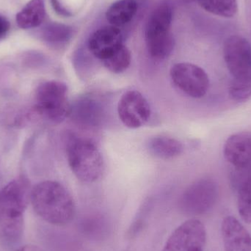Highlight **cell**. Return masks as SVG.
I'll return each mask as SVG.
<instances>
[{
  "instance_id": "20",
  "label": "cell",
  "mask_w": 251,
  "mask_h": 251,
  "mask_svg": "<svg viewBox=\"0 0 251 251\" xmlns=\"http://www.w3.org/2000/svg\"><path fill=\"white\" fill-rule=\"evenodd\" d=\"M131 54L125 45L115 51L110 57L103 60L104 66L112 73L120 74L125 72L130 66Z\"/></svg>"
},
{
  "instance_id": "10",
  "label": "cell",
  "mask_w": 251,
  "mask_h": 251,
  "mask_svg": "<svg viewBox=\"0 0 251 251\" xmlns=\"http://www.w3.org/2000/svg\"><path fill=\"white\" fill-rule=\"evenodd\" d=\"M206 241L203 224L199 220L190 219L171 234L162 251H203Z\"/></svg>"
},
{
  "instance_id": "12",
  "label": "cell",
  "mask_w": 251,
  "mask_h": 251,
  "mask_svg": "<svg viewBox=\"0 0 251 251\" xmlns=\"http://www.w3.org/2000/svg\"><path fill=\"white\" fill-rule=\"evenodd\" d=\"M123 45L122 31L113 25L97 29L88 40L90 51L101 61L110 57Z\"/></svg>"
},
{
  "instance_id": "18",
  "label": "cell",
  "mask_w": 251,
  "mask_h": 251,
  "mask_svg": "<svg viewBox=\"0 0 251 251\" xmlns=\"http://www.w3.org/2000/svg\"><path fill=\"white\" fill-rule=\"evenodd\" d=\"M201 8L215 16L232 18L238 12L237 0H196Z\"/></svg>"
},
{
  "instance_id": "7",
  "label": "cell",
  "mask_w": 251,
  "mask_h": 251,
  "mask_svg": "<svg viewBox=\"0 0 251 251\" xmlns=\"http://www.w3.org/2000/svg\"><path fill=\"white\" fill-rule=\"evenodd\" d=\"M31 193L30 184L25 176L19 177L4 186L0 191V218H24Z\"/></svg>"
},
{
  "instance_id": "1",
  "label": "cell",
  "mask_w": 251,
  "mask_h": 251,
  "mask_svg": "<svg viewBox=\"0 0 251 251\" xmlns=\"http://www.w3.org/2000/svg\"><path fill=\"white\" fill-rule=\"evenodd\" d=\"M30 202L35 213L52 225H66L75 215L72 196L57 181H44L37 184L32 189Z\"/></svg>"
},
{
  "instance_id": "11",
  "label": "cell",
  "mask_w": 251,
  "mask_h": 251,
  "mask_svg": "<svg viewBox=\"0 0 251 251\" xmlns=\"http://www.w3.org/2000/svg\"><path fill=\"white\" fill-rule=\"evenodd\" d=\"M121 122L129 128L146 125L151 117V107L144 96L137 91H128L122 95L118 104Z\"/></svg>"
},
{
  "instance_id": "24",
  "label": "cell",
  "mask_w": 251,
  "mask_h": 251,
  "mask_svg": "<svg viewBox=\"0 0 251 251\" xmlns=\"http://www.w3.org/2000/svg\"><path fill=\"white\" fill-rule=\"evenodd\" d=\"M186 2H193V1H196V0H184Z\"/></svg>"
},
{
  "instance_id": "22",
  "label": "cell",
  "mask_w": 251,
  "mask_h": 251,
  "mask_svg": "<svg viewBox=\"0 0 251 251\" xmlns=\"http://www.w3.org/2000/svg\"><path fill=\"white\" fill-rule=\"evenodd\" d=\"M9 29H10V23L3 16H0V39L7 34Z\"/></svg>"
},
{
  "instance_id": "17",
  "label": "cell",
  "mask_w": 251,
  "mask_h": 251,
  "mask_svg": "<svg viewBox=\"0 0 251 251\" xmlns=\"http://www.w3.org/2000/svg\"><path fill=\"white\" fill-rule=\"evenodd\" d=\"M232 186L237 193L239 215L245 223L251 224V176L243 178Z\"/></svg>"
},
{
  "instance_id": "3",
  "label": "cell",
  "mask_w": 251,
  "mask_h": 251,
  "mask_svg": "<svg viewBox=\"0 0 251 251\" xmlns=\"http://www.w3.org/2000/svg\"><path fill=\"white\" fill-rule=\"evenodd\" d=\"M68 163L74 175L84 183L100 179L104 172L102 155L95 144L74 135L66 140Z\"/></svg>"
},
{
  "instance_id": "6",
  "label": "cell",
  "mask_w": 251,
  "mask_h": 251,
  "mask_svg": "<svg viewBox=\"0 0 251 251\" xmlns=\"http://www.w3.org/2000/svg\"><path fill=\"white\" fill-rule=\"evenodd\" d=\"M224 157L234 168L231 184L251 176V133L230 136L224 148Z\"/></svg>"
},
{
  "instance_id": "14",
  "label": "cell",
  "mask_w": 251,
  "mask_h": 251,
  "mask_svg": "<svg viewBox=\"0 0 251 251\" xmlns=\"http://www.w3.org/2000/svg\"><path fill=\"white\" fill-rule=\"evenodd\" d=\"M45 16L44 0H30L16 15V23L22 29H32L40 26Z\"/></svg>"
},
{
  "instance_id": "4",
  "label": "cell",
  "mask_w": 251,
  "mask_h": 251,
  "mask_svg": "<svg viewBox=\"0 0 251 251\" xmlns=\"http://www.w3.org/2000/svg\"><path fill=\"white\" fill-rule=\"evenodd\" d=\"M173 10L167 3L157 6L149 16L145 31L146 47L149 54L156 60L171 55L174 39L171 32Z\"/></svg>"
},
{
  "instance_id": "5",
  "label": "cell",
  "mask_w": 251,
  "mask_h": 251,
  "mask_svg": "<svg viewBox=\"0 0 251 251\" xmlns=\"http://www.w3.org/2000/svg\"><path fill=\"white\" fill-rule=\"evenodd\" d=\"M35 107L47 120L54 124L63 122L72 113L66 84L57 80L40 84L35 91Z\"/></svg>"
},
{
  "instance_id": "8",
  "label": "cell",
  "mask_w": 251,
  "mask_h": 251,
  "mask_svg": "<svg viewBox=\"0 0 251 251\" xmlns=\"http://www.w3.org/2000/svg\"><path fill=\"white\" fill-rule=\"evenodd\" d=\"M218 187L213 180L203 178L189 186L181 199V208L187 215H203L216 203Z\"/></svg>"
},
{
  "instance_id": "16",
  "label": "cell",
  "mask_w": 251,
  "mask_h": 251,
  "mask_svg": "<svg viewBox=\"0 0 251 251\" xmlns=\"http://www.w3.org/2000/svg\"><path fill=\"white\" fill-rule=\"evenodd\" d=\"M136 0H118L111 4L106 13V18L113 26H124L129 23L137 11Z\"/></svg>"
},
{
  "instance_id": "15",
  "label": "cell",
  "mask_w": 251,
  "mask_h": 251,
  "mask_svg": "<svg viewBox=\"0 0 251 251\" xmlns=\"http://www.w3.org/2000/svg\"><path fill=\"white\" fill-rule=\"evenodd\" d=\"M151 153L159 159L167 160L177 157L182 153L184 148L181 142L174 137L156 136L149 143Z\"/></svg>"
},
{
  "instance_id": "21",
  "label": "cell",
  "mask_w": 251,
  "mask_h": 251,
  "mask_svg": "<svg viewBox=\"0 0 251 251\" xmlns=\"http://www.w3.org/2000/svg\"><path fill=\"white\" fill-rule=\"evenodd\" d=\"M51 5H52L53 8L55 10L56 13L60 16H64V17H69L72 16V13L70 11L66 10L58 0H51Z\"/></svg>"
},
{
  "instance_id": "9",
  "label": "cell",
  "mask_w": 251,
  "mask_h": 251,
  "mask_svg": "<svg viewBox=\"0 0 251 251\" xmlns=\"http://www.w3.org/2000/svg\"><path fill=\"white\" fill-rule=\"evenodd\" d=\"M170 75L175 86L192 98H202L209 90V76L197 65L190 63H176L171 68Z\"/></svg>"
},
{
  "instance_id": "13",
  "label": "cell",
  "mask_w": 251,
  "mask_h": 251,
  "mask_svg": "<svg viewBox=\"0 0 251 251\" xmlns=\"http://www.w3.org/2000/svg\"><path fill=\"white\" fill-rule=\"evenodd\" d=\"M221 234L225 251H251L250 233L234 217L224 218Z\"/></svg>"
},
{
  "instance_id": "19",
  "label": "cell",
  "mask_w": 251,
  "mask_h": 251,
  "mask_svg": "<svg viewBox=\"0 0 251 251\" xmlns=\"http://www.w3.org/2000/svg\"><path fill=\"white\" fill-rule=\"evenodd\" d=\"M72 27L68 25L51 22L42 29L41 37L50 44H60L69 41L72 38Z\"/></svg>"
},
{
  "instance_id": "2",
  "label": "cell",
  "mask_w": 251,
  "mask_h": 251,
  "mask_svg": "<svg viewBox=\"0 0 251 251\" xmlns=\"http://www.w3.org/2000/svg\"><path fill=\"white\" fill-rule=\"evenodd\" d=\"M224 57L233 78L229 94L236 101L251 96V45L240 35H231L224 45Z\"/></svg>"
},
{
  "instance_id": "23",
  "label": "cell",
  "mask_w": 251,
  "mask_h": 251,
  "mask_svg": "<svg viewBox=\"0 0 251 251\" xmlns=\"http://www.w3.org/2000/svg\"><path fill=\"white\" fill-rule=\"evenodd\" d=\"M17 251H38L35 248L32 247V246H25V247L22 248V249H19Z\"/></svg>"
}]
</instances>
